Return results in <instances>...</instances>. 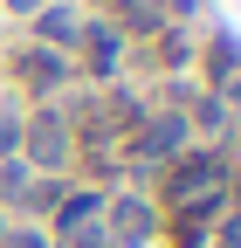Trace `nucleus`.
I'll return each instance as SVG.
<instances>
[{
	"label": "nucleus",
	"instance_id": "20e7f679",
	"mask_svg": "<svg viewBox=\"0 0 241 248\" xmlns=\"http://www.w3.org/2000/svg\"><path fill=\"white\" fill-rule=\"evenodd\" d=\"M7 76H14L21 97L55 104V90L69 83V55H62V48H42V42H28V48H14V55H7Z\"/></svg>",
	"mask_w": 241,
	"mask_h": 248
},
{
	"label": "nucleus",
	"instance_id": "6e6552de",
	"mask_svg": "<svg viewBox=\"0 0 241 248\" xmlns=\"http://www.w3.org/2000/svg\"><path fill=\"white\" fill-rule=\"evenodd\" d=\"M104 186H62V200H55L48 214V234H62V228H90V221H104Z\"/></svg>",
	"mask_w": 241,
	"mask_h": 248
},
{
	"label": "nucleus",
	"instance_id": "39448f33",
	"mask_svg": "<svg viewBox=\"0 0 241 248\" xmlns=\"http://www.w3.org/2000/svg\"><path fill=\"white\" fill-rule=\"evenodd\" d=\"M166 228V214L145 193H110L104 200V241L110 248H152V234Z\"/></svg>",
	"mask_w": 241,
	"mask_h": 248
},
{
	"label": "nucleus",
	"instance_id": "9b49d317",
	"mask_svg": "<svg viewBox=\"0 0 241 248\" xmlns=\"http://www.w3.org/2000/svg\"><path fill=\"white\" fill-rule=\"evenodd\" d=\"M145 55H152L159 69H186V62H193V42H186V35H179V28L166 21L159 35H152V48H145Z\"/></svg>",
	"mask_w": 241,
	"mask_h": 248
},
{
	"label": "nucleus",
	"instance_id": "7ed1b4c3",
	"mask_svg": "<svg viewBox=\"0 0 241 248\" xmlns=\"http://www.w3.org/2000/svg\"><path fill=\"white\" fill-rule=\"evenodd\" d=\"M186 145H193V131H186V110H152V117L138 124V138L124 145V166L159 172V166H172Z\"/></svg>",
	"mask_w": 241,
	"mask_h": 248
},
{
	"label": "nucleus",
	"instance_id": "1a4fd4ad",
	"mask_svg": "<svg viewBox=\"0 0 241 248\" xmlns=\"http://www.w3.org/2000/svg\"><path fill=\"white\" fill-rule=\"evenodd\" d=\"M234 76H241V42H234V35H214V42H207V90L227 97Z\"/></svg>",
	"mask_w": 241,
	"mask_h": 248
},
{
	"label": "nucleus",
	"instance_id": "4468645a",
	"mask_svg": "<svg viewBox=\"0 0 241 248\" xmlns=\"http://www.w3.org/2000/svg\"><path fill=\"white\" fill-rule=\"evenodd\" d=\"M0 248H48V228H35V221H14L7 234H0Z\"/></svg>",
	"mask_w": 241,
	"mask_h": 248
},
{
	"label": "nucleus",
	"instance_id": "a211bd4d",
	"mask_svg": "<svg viewBox=\"0 0 241 248\" xmlns=\"http://www.w3.org/2000/svg\"><path fill=\"white\" fill-rule=\"evenodd\" d=\"M7 228H14V214H7V207H0V234H7Z\"/></svg>",
	"mask_w": 241,
	"mask_h": 248
},
{
	"label": "nucleus",
	"instance_id": "f257e3e1",
	"mask_svg": "<svg viewBox=\"0 0 241 248\" xmlns=\"http://www.w3.org/2000/svg\"><path fill=\"white\" fill-rule=\"evenodd\" d=\"M227 152L221 145H186L172 166H159V200L152 207H166L172 221H186V228H207V221H221L227 214Z\"/></svg>",
	"mask_w": 241,
	"mask_h": 248
},
{
	"label": "nucleus",
	"instance_id": "ddd939ff",
	"mask_svg": "<svg viewBox=\"0 0 241 248\" xmlns=\"http://www.w3.org/2000/svg\"><path fill=\"white\" fill-rule=\"evenodd\" d=\"M48 248H110V241H104V221H90V228H62V234H48Z\"/></svg>",
	"mask_w": 241,
	"mask_h": 248
},
{
	"label": "nucleus",
	"instance_id": "dca6fc26",
	"mask_svg": "<svg viewBox=\"0 0 241 248\" xmlns=\"http://www.w3.org/2000/svg\"><path fill=\"white\" fill-rule=\"evenodd\" d=\"M221 248H241V207L227 214V221H221Z\"/></svg>",
	"mask_w": 241,
	"mask_h": 248
},
{
	"label": "nucleus",
	"instance_id": "f3484780",
	"mask_svg": "<svg viewBox=\"0 0 241 248\" xmlns=\"http://www.w3.org/2000/svg\"><path fill=\"white\" fill-rule=\"evenodd\" d=\"M42 7V0H7V14H35Z\"/></svg>",
	"mask_w": 241,
	"mask_h": 248
},
{
	"label": "nucleus",
	"instance_id": "9d476101",
	"mask_svg": "<svg viewBox=\"0 0 241 248\" xmlns=\"http://www.w3.org/2000/svg\"><path fill=\"white\" fill-rule=\"evenodd\" d=\"M62 172H35V179H28V193H21V207L14 214H55V200H62Z\"/></svg>",
	"mask_w": 241,
	"mask_h": 248
},
{
	"label": "nucleus",
	"instance_id": "423d86ee",
	"mask_svg": "<svg viewBox=\"0 0 241 248\" xmlns=\"http://www.w3.org/2000/svg\"><path fill=\"white\" fill-rule=\"evenodd\" d=\"M124 35H117L110 21H83V35H76V48H69V62H83V76H97V83H110L117 69H124Z\"/></svg>",
	"mask_w": 241,
	"mask_h": 248
},
{
	"label": "nucleus",
	"instance_id": "2eb2a0df",
	"mask_svg": "<svg viewBox=\"0 0 241 248\" xmlns=\"http://www.w3.org/2000/svg\"><path fill=\"white\" fill-rule=\"evenodd\" d=\"M14 152H21V117L0 110V159H14Z\"/></svg>",
	"mask_w": 241,
	"mask_h": 248
},
{
	"label": "nucleus",
	"instance_id": "f03ea898",
	"mask_svg": "<svg viewBox=\"0 0 241 248\" xmlns=\"http://www.w3.org/2000/svg\"><path fill=\"white\" fill-rule=\"evenodd\" d=\"M21 159H28V172H69L76 166V124L62 104H35V117H21Z\"/></svg>",
	"mask_w": 241,
	"mask_h": 248
},
{
	"label": "nucleus",
	"instance_id": "0eeeda50",
	"mask_svg": "<svg viewBox=\"0 0 241 248\" xmlns=\"http://www.w3.org/2000/svg\"><path fill=\"white\" fill-rule=\"evenodd\" d=\"M28 21H35V42H42V48H62V55H69L90 14L76 7V0H42V7H35V14H28Z\"/></svg>",
	"mask_w": 241,
	"mask_h": 248
},
{
	"label": "nucleus",
	"instance_id": "f8f14e48",
	"mask_svg": "<svg viewBox=\"0 0 241 248\" xmlns=\"http://www.w3.org/2000/svg\"><path fill=\"white\" fill-rule=\"evenodd\" d=\"M28 179H35V172H28V159H21V152H14V159H0V207H21Z\"/></svg>",
	"mask_w": 241,
	"mask_h": 248
}]
</instances>
